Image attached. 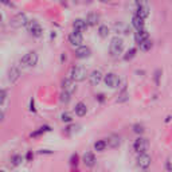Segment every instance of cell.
Listing matches in <instances>:
<instances>
[{"label": "cell", "instance_id": "17", "mask_svg": "<svg viewBox=\"0 0 172 172\" xmlns=\"http://www.w3.org/2000/svg\"><path fill=\"white\" fill-rule=\"evenodd\" d=\"M83 163H85L86 167H93L94 164H96V156L91 152H86L85 155H83Z\"/></svg>", "mask_w": 172, "mask_h": 172}, {"label": "cell", "instance_id": "2", "mask_svg": "<svg viewBox=\"0 0 172 172\" xmlns=\"http://www.w3.org/2000/svg\"><path fill=\"white\" fill-rule=\"evenodd\" d=\"M27 24H28V19H27V16H26V14H23V12L16 14V15L11 19V26H12L14 28H19V27H23V26H27Z\"/></svg>", "mask_w": 172, "mask_h": 172}, {"label": "cell", "instance_id": "37", "mask_svg": "<svg viewBox=\"0 0 172 172\" xmlns=\"http://www.w3.org/2000/svg\"><path fill=\"white\" fill-rule=\"evenodd\" d=\"M39 153H41V155H43V153H51V151H43L42 149V151H39Z\"/></svg>", "mask_w": 172, "mask_h": 172}, {"label": "cell", "instance_id": "14", "mask_svg": "<svg viewBox=\"0 0 172 172\" xmlns=\"http://www.w3.org/2000/svg\"><path fill=\"white\" fill-rule=\"evenodd\" d=\"M73 27H74V31H78V32H82L87 30V23L86 20H82V19H75L74 23H73Z\"/></svg>", "mask_w": 172, "mask_h": 172}, {"label": "cell", "instance_id": "19", "mask_svg": "<svg viewBox=\"0 0 172 172\" xmlns=\"http://www.w3.org/2000/svg\"><path fill=\"white\" fill-rule=\"evenodd\" d=\"M98 19H100V16L97 15V14H94V12H89L87 14V16H86V23L87 26H96L98 23Z\"/></svg>", "mask_w": 172, "mask_h": 172}, {"label": "cell", "instance_id": "26", "mask_svg": "<svg viewBox=\"0 0 172 172\" xmlns=\"http://www.w3.org/2000/svg\"><path fill=\"white\" fill-rule=\"evenodd\" d=\"M134 55H136V49H134V47H132V49H129L126 51V54L124 55V59H125V61H130Z\"/></svg>", "mask_w": 172, "mask_h": 172}, {"label": "cell", "instance_id": "35", "mask_svg": "<svg viewBox=\"0 0 172 172\" xmlns=\"http://www.w3.org/2000/svg\"><path fill=\"white\" fill-rule=\"evenodd\" d=\"M30 110L35 112V101H34V98H31L30 100Z\"/></svg>", "mask_w": 172, "mask_h": 172}, {"label": "cell", "instance_id": "3", "mask_svg": "<svg viewBox=\"0 0 172 172\" xmlns=\"http://www.w3.org/2000/svg\"><path fill=\"white\" fill-rule=\"evenodd\" d=\"M36 62H38V54H36L35 51H31V53L26 54L24 57H22L20 65L22 66H26V67H28V66L36 65Z\"/></svg>", "mask_w": 172, "mask_h": 172}, {"label": "cell", "instance_id": "38", "mask_svg": "<svg viewBox=\"0 0 172 172\" xmlns=\"http://www.w3.org/2000/svg\"><path fill=\"white\" fill-rule=\"evenodd\" d=\"M98 100L102 102V101H104V96H102V94H100V96H98Z\"/></svg>", "mask_w": 172, "mask_h": 172}, {"label": "cell", "instance_id": "1", "mask_svg": "<svg viewBox=\"0 0 172 172\" xmlns=\"http://www.w3.org/2000/svg\"><path fill=\"white\" fill-rule=\"evenodd\" d=\"M122 49H124V41L120 36H116V38L112 39L110 42V46H109V51L113 57H117L118 54L122 53Z\"/></svg>", "mask_w": 172, "mask_h": 172}, {"label": "cell", "instance_id": "20", "mask_svg": "<svg viewBox=\"0 0 172 172\" xmlns=\"http://www.w3.org/2000/svg\"><path fill=\"white\" fill-rule=\"evenodd\" d=\"M75 114L77 116H79V117H82V116H85L86 113H87V108H86V105L83 104V102H78V104L75 105Z\"/></svg>", "mask_w": 172, "mask_h": 172}, {"label": "cell", "instance_id": "4", "mask_svg": "<svg viewBox=\"0 0 172 172\" xmlns=\"http://www.w3.org/2000/svg\"><path fill=\"white\" fill-rule=\"evenodd\" d=\"M71 79L73 81H83L86 78V69L83 66H74L71 69Z\"/></svg>", "mask_w": 172, "mask_h": 172}, {"label": "cell", "instance_id": "31", "mask_svg": "<svg viewBox=\"0 0 172 172\" xmlns=\"http://www.w3.org/2000/svg\"><path fill=\"white\" fill-rule=\"evenodd\" d=\"M126 100H128V93H126V91H122V93L120 94V97L117 98V102H124Z\"/></svg>", "mask_w": 172, "mask_h": 172}, {"label": "cell", "instance_id": "30", "mask_svg": "<svg viewBox=\"0 0 172 172\" xmlns=\"http://www.w3.org/2000/svg\"><path fill=\"white\" fill-rule=\"evenodd\" d=\"M61 120L63 122H70L71 121V116H70V113H67V112H65V113H62L61 114Z\"/></svg>", "mask_w": 172, "mask_h": 172}, {"label": "cell", "instance_id": "8", "mask_svg": "<svg viewBox=\"0 0 172 172\" xmlns=\"http://www.w3.org/2000/svg\"><path fill=\"white\" fill-rule=\"evenodd\" d=\"M82 41H83L82 34H81V32H78V31H73L71 34L69 35V42H70L73 46H78V47H81Z\"/></svg>", "mask_w": 172, "mask_h": 172}, {"label": "cell", "instance_id": "22", "mask_svg": "<svg viewBox=\"0 0 172 172\" xmlns=\"http://www.w3.org/2000/svg\"><path fill=\"white\" fill-rule=\"evenodd\" d=\"M49 130H51L50 126H47V125H46V126H41L39 129H36L35 132H32L30 136H31V137H38V136H41V134L45 133V132H49Z\"/></svg>", "mask_w": 172, "mask_h": 172}, {"label": "cell", "instance_id": "36", "mask_svg": "<svg viewBox=\"0 0 172 172\" xmlns=\"http://www.w3.org/2000/svg\"><path fill=\"white\" fill-rule=\"evenodd\" d=\"M26 157H27V160L30 162L32 157H34V155H32V152H31V151H28V152H27V156H26Z\"/></svg>", "mask_w": 172, "mask_h": 172}, {"label": "cell", "instance_id": "32", "mask_svg": "<svg viewBox=\"0 0 172 172\" xmlns=\"http://www.w3.org/2000/svg\"><path fill=\"white\" fill-rule=\"evenodd\" d=\"M160 74H162V70H160V69H157V70L155 71V82H156V85H159V79H160Z\"/></svg>", "mask_w": 172, "mask_h": 172}, {"label": "cell", "instance_id": "21", "mask_svg": "<svg viewBox=\"0 0 172 172\" xmlns=\"http://www.w3.org/2000/svg\"><path fill=\"white\" fill-rule=\"evenodd\" d=\"M108 144L110 145L112 148H117L120 144H121V138H120V136H117V134H112L108 140Z\"/></svg>", "mask_w": 172, "mask_h": 172}, {"label": "cell", "instance_id": "9", "mask_svg": "<svg viewBox=\"0 0 172 172\" xmlns=\"http://www.w3.org/2000/svg\"><path fill=\"white\" fill-rule=\"evenodd\" d=\"M102 81V73L100 70H93L89 75V82L91 86H98V83Z\"/></svg>", "mask_w": 172, "mask_h": 172}, {"label": "cell", "instance_id": "29", "mask_svg": "<svg viewBox=\"0 0 172 172\" xmlns=\"http://www.w3.org/2000/svg\"><path fill=\"white\" fill-rule=\"evenodd\" d=\"M133 132L134 133H138V134L144 133V125H141V124H134L133 125Z\"/></svg>", "mask_w": 172, "mask_h": 172}, {"label": "cell", "instance_id": "34", "mask_svg": "<svg viewBox=\"0 0 172 172\" xmlns=\"http://www.w3.org/2000/svg\"><path fill=\"white\" fill-rule=\"evenodd\" d=\"M70 162H71L73 166H77V164H78V155H77V153H75V155H73V156H71Z\"/></svg>", "mask_w": 172, "mask_h": 172}, {"label": "cell", "instance_id": "33", "mask_svg": "<svg viewBox=\"0 0 172 172\" xmlns=\"http://www.w3.org/2000/svg\"><path fill=\"white\" fill-rule=\"evenodd\" d=\"M6 98H7V91L3 89L2 91H0V101H2V104L6 101Z\"/></svg>", "mask_w": 172, "mask_h": 172}, {"label": "cell", "instance_id": "27", "mask_svg": "<svg viewBox=\"0 0 172 172\" xmlns=\"http://www.w3.org/2000/svg\"><path fill=\"white\" fill-rule=\"evenodd\" d=\"M59 100L62 104H67L69 101H70V93H67V91H62L61 96H59Z\"/></svg>", "mask_w": 172, "mask_h": 172}, {"label": "cell", "instance_id": "12", "mask_svg": "<svg viewBox=\"0 0 172 172\" xmlns=\"http://www.w3.org/2000/svg\"><path fill=\"white\" fill-rule=\"evenodd\" d=\"M62 87H63V91H67V93H73L75 91V83L71 78H65L62 81Z\"/></svg>", "mask_w": 172, "mask_h": 172}, {"label": "cell", "instance_id": "7", "mask_svg": "<svg viewBox=\"0 0 172 172\" xmlns=\"http://www.w3.org/2000/svg\"><path fill=\"white\" fill-rule=\"evenodd\" d=\"M104 81L106 83V86H109V87H117V85L120 83V78L117 77V74H114V73H108V74L104 77Z\"/></svg>", "mask_w": 172, "mask_h": 172}, {"label": "cell", "instance_id": "25", "mask_svg": "<svg viewBox=\"0 0 172 172\" xmlns=\"http://www.w3.org/2000/svg\"><path fill=\"white\" fill-rule=\"evenodd\" d=\"M98 34H100L101 38H106V36L109 35L108 26H100V28H98Z\"/></svg>", "mask_w": 172, "mask_h": 172}, {"label": "cell", "instance_id": "39", "mask_svg": "<svg viewBox=\"0 0 172 172\" xmlns=\"http://www.w3.org/2000/svg\"><path fill=\"white\" fill-rule=\"evenodd\" d=\"M0 172H6V171H0Z\"/></svg>", "mask_w": 172, "mask_h": 172}, {"label": "cell", "instance_id": "18", "mask_svg": "<svg viewBox=\"0 0 172 172\" xmlns=\"http://www.w3.org/2000/svg\"><path fill=\"white\" fill-rule=\"evenodd\" d=\"M134 38H136V42L140 45L141 42H144V41H147V39H149V34H148V31L141 30V31H137L136 34H134Z\"/></svg>", "mask_w": 172, "mask_h": 172}, {"label": "cell", "instance_id": "11", "mask_svg": "<svg viewBox=\"0 0 172 172\" xmlns=\"http://www.w3.org/2000/svg\"><path fill=\"white\" fill-rule=\"evenodd\" d=\"M136 15H138L140 18H142V19H145L148 15H149V8H148V6H145V4H142V3H137L136 4Z\"/></svg>", "mask_w": 172, "mask_h": 172}, {"label": "cell", "instance_id": "6", "mask_svg": "<svg viewBox=\"0 0 172 172\" xmlns=\"http://www.w3.org/2000/svg\"><path fill=\"white\" fill-rule=\"evenodd\" d=\"M27 30L28 32H30L31 35H34V36H41L42 35V27H41V24L38 23L36 20H31V22H28V24H27Z\"/></svg>", "mask_w": 172, "mask_h": 172}, {"label": "cell", "instance_id": "23", "mask_svg": "<svg viewBox=\"0 0 172 172\" xmlns=\"http://www.w3.org/2000/svg\"><path fill=\"white\" fill-rule=\"evenodd\" d=\"M106 145H108V142L105 141V140H98L94 142V149L98 152H101V151H104L105 148H106Z\"/></svg>", "mask_w": 172, "mask_h": 172}, {"label": "cell", "instance_id": "28", "mask_svg": "<svg viewBox=\"0 0 172 172\" xmlns=\"http://www.w3.org/2000/svg\"><path fill=\"white\" fill-rule=\"evenodd\" d=\"M22 160H23V157H22L20 155H15V156H12V159H11V164H12V166H19V164L22 163Z\"/></svg>", "mask_w": 172, "mask_h": 172}, {"label": "cell", "instance_id": "13", "mask_svg": "<svg viewBox=\"0 0 172 172\" xmlns=\"http://www.w3.org/2000/svg\"><path fill=\"white\" fill-rule=\"evenodd\" d=\"M19 77H20L19 67H16V66H12V67L8 70V81L10 82H16L18 79H19Z\"/></svg>", "mask_w": 172, "mask_h": 172}, {"label": "cell", "instance_id": "24", "mask_svg": "<svg viewBox=\"0 0 172 172\" xmlns=\"http://www.w3.org/2000/svg\"><path fill=\"white\" fill-rule=\"evenodd\" d=\"M151 47H152V41H151V39H147V41H144V42L140 43V49H141L142 51L151 50Z\"/></svg>", "mask_w": 172, "mask_h": 172}, {"label": "cell", "instance_id": "15", "mask_svg": "<svg viewBox=\"0 0 172 172\" xmlns=\"http://www.w3.org/2000/svg\"><path fill=\"white\" fill-rule=\"evenodd\" d=\"M90 54H91V51L89 47H86V46H81V47H78V49L75 50V55L78 57V58H87V57H90Z\"/></svg>", "mask_w": 172, "mask_h": 172}, {"label": "cell", "instance_id": "10", "mask_svg": "<svg viewBox=\"0 0 172 172\" xmlns=\"http://www.w3.org/2000/svg\"><path fill=\"white\" fill-rule=\"evenodd\" d=\"M137 164L141 168H148L149 166H151V156L147 155V153H141V155H138Z\"/></svg>", "mask_w": 172, "mask_h": 172}, {"label": "cell", "instance_id": "5", "mask_svg": "<svg viewBox=\"0 0 172 172\" xmlns=\"http://www.w3.org/2000/svg\"><path fill=\"white\" fill-rule=\"evenodd\" d=\"M149 147V142L147 138H144V137H138L134 140V144H133V148H134V151L138 152L141 155V153H145V151L148 149Z\"/></svg>", "mask_w": 172, "mask_h": 172}, {"label": "cell", "instance_id": "16", "mask_svg": "<svg viewBox=\"0 0 172 172\" xmlns=\"http://www.w3.org/2000/svg\"><path fill=\"white\" fill-rule=\"evenodd\" d=\"M132 24L137 28V31H141V30H144V24L145 23H144V19H142V18H140L138 15L134 14L133 18H132Z\"/></svg>", "mask_w": 172, "mask_h": 172}]
</instances>
